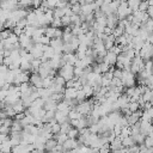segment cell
Segmentation results:
<instances>
[{"label":"cell","instance_id":"obj_1","mask_svg":"<svg viewBox=\"0 0 153 153\" xmlns=\"http://www.w3.org/2000/svg\"><path fill=\"white\" fill-rule=\"evenodd\" d=\"M59 74L61 76H63L67 80H71L74 78V66L69 65V63H63L60 68H59Z\"/></svg>","mask_w":153,"mask_h":153},{"label":"cell","instance_id":"obj_2","mask_svg":"<svg viewBox=\"0 0 153 153\" xmlns=\"http://www.w3.org/2000/svg\"><path fill=\"white\" fill-rule=\"evenodd\" d=\"M29 82L36 88L43 87V78L38 74V72H32V74L29 76Z\"/></svg>","mask_w":153,"mask_h":153},{"label":"cell","instance_id":"obj_3","mask_svg":"<svg viewBox=\"0 0 153 153\" xmlns=\"http://www.w3.org/2000/svg\"><path fill=\"white\" fill-rule=\"evenodd\" d=\"M79 145H81V142L76 141V139H72V137H68L63 143H62V147H63V151H74L79 147Z\"/></svg>","mask_w":153,"mask_h":153},{"label":"cell","instance_id":"obj_4","mask_svg":"<svg viewBox=\"0 0 153 153\" xmlns=\"http://www.w3.org/2000/svg\"><path fill=\"white\" fill-rule=\"evenodd\" d=\"M50 47H53L54 51L56 54H62V47H63V41L61 37H55V38H51L50 39V43H49Z\"/></svg>","mask_w":153,"mask_h":153},{"label":"cell","instance_id":"obj_5","mask_svg":"<svg viewBox=\"0 0 153 153\" xmlns=\"http://www.w3.org/2000/svg\"><path fill=\"white\" fill-rule=\"evenodd\" d=\"M103 61L106 62V63L110 65V66H115V63H116V61H117V54H115V53L111 51V50H108L106 54H105V56H104V60H103Z\"/></svg>","mask_w":153,"mask_h":153},{"label":"cell","instance_id":"obj_6","mask_svg":"<svg viewBox=\"0 0 153 153\" xmlns=\"http://www.w3.org/2000/svg\"><path fill=\"white\" fill-rule=\"evenodd\" d=\"M78 90L75 87H65L63 91V98L66 99H75L76 98Z\"/></svg>","mask_w":153,"mask_h":153},{"label":"cell","instance_id":"obj_7","mask_svg":"<svg viewBox=\"0 0 153 153\" xmlns=\"http://www.w3.org/2000/svg\"><path fill=\"white\" fill-rule=\"evenodd\" d=\"M136 142H135V140H134V137L131 136V135H129V136H127V137H124V139H122V146L123 147H130V146H133V145H135Z\"/></svg>","mask_w":153,"mask_h":153},{"label":"cell","instance_id":"obj_8","mask_svg":"<svg viewBox=\"0 0 153 153\" xmlns=\"http://www.w3.org/2000/svg\"><path fill=\"white\" fill-rule=\"evenodd\" d=\"M57 145V141L54 139V137H50V139H48L47 141H45V143H44V147H45V151H51L55 146Z\"/></svg>","mask_w":153,"mask_h":153},{"label":"cell","instance_id":"obj_9","mask_svg":"<svg viewBox=\"0 0 153 153\" xmlns=\"http://www.w3.org/2000/svg\"><path fill=\"white\" fill-rule=\"evenodd\" d=\"M67 135H68V137L78 139V136H79V129H78V128H75V127H72V128L68 130Z\"/></svg>","mask_w":153,"mask_h":153},{"label":"cell","instance_id":"obj_10","mask_svg":"<svg viewBox=\"0 0 153 153\" xmlns=\"http://www.w3.org/2000/svg\"><path fill=\"white\" fill-rule=\"evenodd\" d=\"M133 137H134V140H135V142L139 145V143H143V140H145V134L143 133H137V134H134V135H131Z\"/></svg>","mask_w":153,"mask_h":153},{"label":"cell","instance_id":"obj_11","mask_svg":"<svg viewBox=\"0 0 153 153\" xmlns=\"http://www.w3.org/2000/svg\"><path fill=\"white\" fill-rule=\"evenodd\" d=\"M128 109H129L131 112L139 110V109H140V108H139V103H137V102H129V103H128Z\"/></svg>","mask_w":153,"mask_h":153},{"label":"cell","instance_id":"obj_12","mask_svg":"<svg viewBox=\"0 0 153 153\" xmlns=\"http://www.w3.org/2000/svg\"><path fill=\"white\" fill-rule=\"evenodd\" d=\"M51 133L53 134L60 133V123L59 122H53L51 123Z\"/></svg>","mask_w":153,"mask_h":153},{"label":"cell","instance_id":"obj_13","mask_svg":"<svg viewBox=\"0 0 153 153\" xmlns=\"http://www.w3.org/2000/svg\"><path fill=\"white\" fill-rule=\"evenodd\" d=\"M50 39H51V38H50V37H48L47 35H42V36H41V38L38 39V42L45 45V44H49V43H50Z\"/></svg>","mask_w":153,"mask_h":153},{"label":"cell","instance_id":"obj_14","mask_svg":"<svg viewBox=\"0 0 153 153\" xmlns=\"http://www.w3.org/2000/svg\"><path fill=\"white\" fill-rule=\"evenodd\" d=\"M147 8H148L147 0H141V1H140V4H139V10H140V11L146 12V11H147Z\"/></svg>","mask_w":153,"mask_h":153},{"label":"cell","instance_id":"obj_15","mask_svg":"<svg viewBox=\"0 0 153 153\" xmlns=\"http://www.w3.org/2000/svg\"><path fill=\"white\" fill-rule=\"evenodd\" d=\"M122 72H123V69H121V68H116V69H114V76H116V78H122Z\"/></svg>","mask_w":153,"mask_h":153},{"label":"cell","instance_id":"obj_16","mask_svg":"<svg viewBox=\"0 0 153 153\" xmlns=\"http://www.w3.org/2000/svg\"><path fill=\"white\" fill-rule=\"evenodd\" d=\"M146 12L149 16V18H153V6H148V8H147Z\"/></svg>","mask_w":153,"mask_h":153},{"label":"cell","instance_id":"obj_17","mask_svg":"<svg viewBox=\"0 0 153 153\" xmlns=\"http://www.w3.org/2000/svg\"><path fill=\"white\" fill-rule=\"evenodd\" d=\"M147 4L148 6H153V0H147Z\"/></svg>","mask_w":153,"mask_h":153},{"label":"cell","instance_id":"obj_18","mask_svg":"<svg viewBox=\"0 0 153 153\" xmlns=\"http://www.w3.org/2000/svg\"><path fill=\"white\" fill-rule=\"evenodd\" d=\"M151 60H152V62H153V56H152V57H151Z\"/></svg>","mask_w":153,"mask_h":153}]
</instances>
